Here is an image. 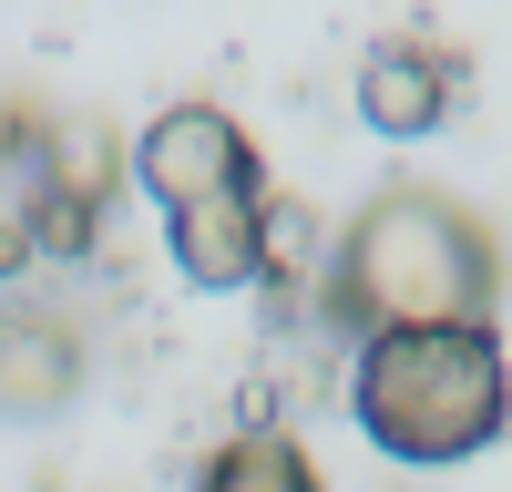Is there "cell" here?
<instances>
[{
    "label": "cell",
    "mask_w": 512,
    "mask_h": 492,
    "mask_svg": "<svg viewBox=\"0 0 512 492\" xmlns=\"http://www.w3.org/2000/svg\"><path fill=\"white\" fill-rule=\"evenodd\" d=\"M338 308L359 328H451L492 308V236L431 185H390L359 205L338 246Z\"/></svg>",
    "instance_id": "7a4b0ae2"
},
{
    "label": "cell",
    "mask_w": 512,
    "mask_h": 492,
    "mask_svg": "<svg viewBox=\"0 0 512 492\" xmlns=\"http://www.w3.org/2000/svg\"><path fill=\"white\" fill-rule=\"evenodd\" d=\"M195 492H318V472H308V451L287 431H236L216 462H205Z\"/></svg>",
    "instance_id": "52a82bcc"
},
{
    "label": "cell",
    "mask_w": 512,
    "mask_h": 492,
    "mask_svg": "<svg viewBox=\"0 0 512 492\" xmlns=\"http://www.w3.org/2000/svg\"><path fill=\"white\" fill-rule=\"evenodd\" d=\"M441 113H451V62L441 52H379L359 72V123H369V134L410 144V134H431Z\"/></svg>",
    "instance_id": "5b68a950"
},
{
    "label": "cell",
    "mask_w": 512,
    "mask_h": 492,
    "mask_svg": "<svg viewBox=\"0 0 512 492\" xmlns=\"http://www.w3.org/2000/svg\"><path fill=\"white\" fill-rule=\"evenodd\" d=\"M349 410L390 462H472L512 421V359L492 339V318H451V328H369V349L349 369Z\"/></svg>",
    "instance_id": "6da1fadb"
},
{
    "label": "cell",
    "mask_w": 512,
    "mask_h": 492,
    "mask_svg": "<svg viewBox=\"0 0 512 492\" xmlns=\"http://www.w3.org/2000/svg\"><path fill=\"white\" fill-rule=\"evenodd\" d=\"M318 267V216L297 195H267L256 205V277H277V287H297Z\"/></svg>",
    "instance_id": "ba28073f"
},
{
    "label": "cell",
    "mask_w": 512,
    "mask_h": 492,
    "mask_svg": "<svg viewBox=\"0 0 512 492\" xmlns=\"http://www.w3.org/2000/svg\"><path fill=\"white\" fill-rule=\"evenodd\" d=\"M134 175H144V195L164 205V216L216 205V195H267V164H256L246 123L216 113V103H175V113H154L144 144H134Z\"/></svg>",
    "instance_id": "3957f363"
},
{
    "label": "cell",
    "mask_w": 512,
    "mask_h": 492,
    "mask_svg": "<svg viewBox=\"0 0 512 492\" xmlns=\"http://www.w3.org/2000/svg\"><path fill=\"white\" fill-rule=\"evenodd\" d=\"M72 390H82V339H72V318L11 298V308H0V410H11V421H52Z\"/></svg>",
    "instance_id": "277c9868"
},
{
    "label": "cell",
    "mask_w": 512,
    "mask_h": 492,
    "mask_svg": "<svg viewBox=\"0 0 512 492\" xmlns=\"http://www.w3.org/2000/svg\"><path fill=\"white\" fill-rule=\"evenodd\" d=\"M256 205H267V195H216V205L164 216L175 267H185L195 287H246V277H256Z\"/></svg>",
    "instance_id": "8992f818"
}]
</instances>
